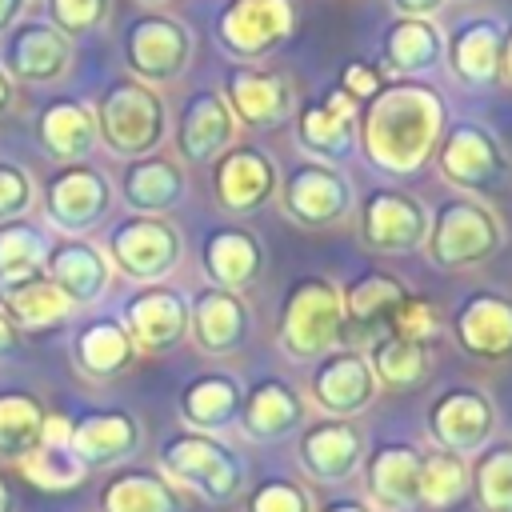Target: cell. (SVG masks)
Wrapping results in <instances>:
<instances>
[{"label":"cell","mask_w":512,"mask_h":512,"mask_svg":"<svg viewBox=\"0 0 512 512\" xmlns=\"http://www.w3.org/2000/svg\"><path fill=\"white\" fill-rule=\"evenodd\" d=\"M444 132V100L424 80H392L356 116L360 152L384 172H416Z\"/></svg>","instance_id":"6da1fadb"},{"label":"cell","mask_w":512,"mask_h":512,"mask_svg":"<svg viewBox=\"0 0 512 512\" xmlns=\"http://www.w3.org/2000/svg\"><path fill=\"white\" fill-rule=\"evenodd\" d=\"M92 116H96V136L104 140V148L124 160L156 152L168 132V108L160 92L136 76H116L100 92Z\"/></svg>","instance_id":"7a4b0ae2"},{"label":"cell","mask_w":512,"mask_h":512,"mask_svg":"<svg viewBox=\"0 0 512 512\" xmlns=\"http://www.w3.org/2000/svg\"><path fill=\"white\" fill-rule=\"evenodd\" d=\"M192 48H196L192 28L164 12L132 16L120 32V56L128 64V76H136L152 88L180 80L184 68L192 64Z\"/></svg>","instance_id":"3957f363"},{"label":"cell","mask_w":512,"mask_h":512,"mask_svg":"<svg viewBox=\"0 0 512 512\" xmlns=\"http://www.w3.org/2000/svg\"><path fill=\"white\" fill-rule=\"evenodd\" d=\"M296 28V0H224L212 24L216 44L244 64L276 52Z\"/></svg>","instance_id":"277c9868"},{"label":"cell","mask_w":512,"mask_h":512,"mask_svg":"<svg viewBox=\"0 0 512 512\" xmlns=\"http://www.w3.org/2000/svg\"><path fill=\"white\" fill-rule=\"evenodd\" d=\"M424 240L440 268H464L496 252L500 224L476 196H452L436 208V220H428Z\"/></svg>","instance_id":"5b68a950"},{"label":"cell","mask_w":512,"mask_h":512,"mask_svg":"<svg viewBox=\"0 0 512 512\" xmlns=\"http://www.w3.org/2000/svg\"><path fill=\"white\" fill-rule=\"evenodd\" d=\"M344 332V308L340 292L328 280H300L292 296L284 300L280 316V344L296 360H312L332 352V344Z\"/></svg>","instance_id":"8992f818"},{"label":"cell","mask_w":512,"mask_h":512,"mask_svg":"<svg viewBox=\"0 0 512 512\" xmlns=\"http://www.w3.org/2000/svg\"><path fill=\"white\" fill-rule=\"evenodd\" d=\"M108 208H112V184L100 168L84 160L60 164L44 184V216L64 236L92 232L108 216Z\"/></svg>","instance_id":"52a82bcc"},{"label":"cell","mask_w":512,"mask_h":512,"mask_svg":"<svg viewBox=\"0 0 512 512\" xmlns=\"http://www.w3.org/2000/svg\"><path fill=\"white\" fill-rule=\"evenodd\" d=\"M180 260V232L164 220V216H128L120 224H112L108 232V264H116L124 276L132 280H160L176 268Z\"/></svg>","instance_id":"ba28073f"},{"label":"cell","mask_w":512,"mask_h":512,"mask_svg":"<svg viewBox=\"0 0 512 512\" xmlns=\"http://www.w3.org/2000/svg\"><path fill=\"white\" fill-rule=\"evenodd\" d=\"M436 164H440V176L460 192H484L508 168L500 140L476 120H456L448 132H440Z\"/></svg>","instance_id":"9c48e42d"},{"label":"cell","mask_w":512,"mask_h":512,"mask_svg":"<svg viewBox=\"0 0 512 512\" xmlns=\"http://www.w3.org/2000/svg\"><path fill=\"white\" fill-rule=\"evenodd\" d=\"M72 64V40L52 20H16L0 44V68L20 84H52Z\"/></svg>","instance_id":"30bf717a"},{"label":"cell","mask_w":512,"mask_h":512,"mask_svg":"<svg viewBox=\"0 0 512 512\" xmlns=\"http://www.w3.org/2000/svg\"><path fill=\"white\" fill-rule=\"evenodd\" d=\"M160 464L172 480L192 484L208 500H228L240 488V460L228 448H220L216 440L196 436V432L172 436L160 448Z\"/></svg>","instance_id":"8fae6325"},{"label":"cell","mask_w":512,"mask_h":512,"mask_svg":"<svg viewBox=\"0 0 512 512\" xmlns=\"http://www.w3.org/2000/svg\"><path fill=\"white\" fill-rule=\"evenodd\" d=\"M280 200H284V212L304 228H324V224H336L352 212L348 180L324 160H300L284 176Z\"/></svg>","instance_id":"7c38bea8"},{"label":"cell","mask_w":512,"mask_h":512,"mask_svg":"<svg viewBox=\"0 0 512 512\" xmlns=\"http://www.w3.org/2000/svg\"><path fill=\"white\" fill-rule=\"evenodd\" d=\"M212 188H216V204L224 212H252L260 204H268V196L276 192V164L264 148L256 144H232L212 160Z\"/></svg>","instance_id":"4fadbf2b"},{"label":"cell","mask_w":512,"mask_h":512,"mask_svg":"<svg viewBox=\"0 0 512 512\" xmlns=\"http://www.w3.org/2000/svg\"><path fill=\"white\" fill-rule=\"evenodd\" d=\"M360 236L380 252H412L428 236L424 204L396 188H376L360 200Z\"/></svg>","instance_id":"5bb4252c"},{"label":"cell","mask_w":512,"mask_h":512,"mask_svg":"<svg viewBox=\"0 0 512 512\" xmlns=\"http://www.w3.org/2000/svg\"><path fill=\"white\" fill-rule=\"evenodd\" d=\"M356 116H360V104L348 92L332 88L296 112V140L308 156H316L324 164L344 160L356 148Z\"/></svg>","instance_id":"9a60e30c"},{"label":"cell","mask_w":512,"mask_h":512,"mask_svg":"<svg viewBox=\"0 0 512 512\" xmlns=\"http://www.w3.org/2000/svg\"><path fill=\"white\" fill-rule=\"evenodd\" d=\"M444 64V32L424 16H392L380 32V72L392 80H416Z\"/></svg>","instance_id":"2e32d148"},{"label":"cell","mask_w":512,"mask_h":512,"mask_svg":"<svg viewBox=\"0 0 512 512\" xmlns=\"http://www.w3.org/2000/svg\"><path fill=\"white\" fill-rule=\"evenodd\" d=\"M232 136H236V116L228 100L216 88H196L180 108L176 152L192 164H212L224 148H232Z\"/></svg>","instance_id":"e0dca14e"},{"label":"cell","mask_w":512,"mask_h":512,"mask_svg":"<svg viewBox=\"0 0 512 512\" xmlns=\"http://www.w3.org/2000/svg\"><path fill=\"white\" fill-rule=\"evenodd\" d=\"M124 332L132 336L136 352H164L188 336V300L172 288H140L124 304Z\"/></svg>","instance_id":"ac0fdd59"},{"label":"cell","mask_w":512,"mask_h":512,"mask_svg":"<svg viewBox=\"0 0 512 512\" xmlns=\"http://www.w3.org/2000/svg\"><path fill=\"white\" fill-rule=\"evenodd\" d=\"M232 108V116L240 124L252 128H276L288 120L292 112V84L272 72V68H256V64H240L224 76V92H220Z\"/></svg>","instance_id":"d6986e66"},{"label":"cell","mask_w":512,"mask_h":512,"mask_svg":"<svg viewBox=\"0 0 512 512\" xmlns=\"http://www.w3.org/2000/svg\"><path fill=\"white\" fill-rule=\"evenodd\" d=\"M40 268L48 272V280H52L72 304H92V300H100V296L108 292V280H112L108 256H104L96 244L80 240V236H60V240L48 236V248H44V264H40Z\"/></svg>","instance_id":"ffe728a7"},{"label":"cell","mask_w":512,"mask_h":512,"mask_svg":"<svg viewBox=\"0 0 512 512\" xmlns=\"http://www.w3.org/2000/svg\"><path fill=\"white\" fill-rule=\"evenodd\" d=\"M72 300L48 280L40 264L28 268H4L0 272V312L16 328H44L72 316Z\"/></svg>","instance_id":"44dd1931"},{"label":"cell","mask_w":512,"mask_h":512,"mask_svg":"<svg viewBox=\"0 0 512 512\" xmlns=\"http://www.w3.org/2000/svg\"><path fill=\"white\" fill-rule=\"evenodd\" d=\"M500 36L504 24L496 16H464L444 40V60L452 76L468 88L500 84Z\"/></svg>","instance_id":"7402d4cb"},{"label":"cell","mask_w":512,"mask_h":512,"mask_svg":"<svg viewBox=\"0 0 512 512\" xmlns=\"http://www.w3.org/2000/svg\"><path fill=\"white\" fill-rule=\"evenodd\" d=\"M492 424H496V412H492L488 396H480L472 388H452L448 396H440L432 404V416H428L432 440L444 452H456V456L484 448Z\"/></svg>","instance_id":"603a6c76"},{"label":"cell","mask_w":512,"mask_h":512,"mask_svg":"<svg viewBox=\"0 0 512 512\" xmlns=\"http://www.w3.org/2000/svg\"><path fill=\"white\" fill-rule=\"evenodd\" d=\"M372 396H376V376H372L368 360L356 352H332L312 372V400L332 420H344V416L368 408Z\"/></svg>","instance_id":"cb8c5ba5"},{"label":"cell","mask_w":512,"mask_h":512,"mask_svg":"<svg viewBox=\"0 0 512 512\" xmlns=\"http://www.w3.org/2000/svg\"><path fill=\"white\" fill-rule=\"evenodd\" d=\"M36 136H40V148L60 160V164H76L92 152L96 144V116L84 100L76 96H56L40 108L36 116Z\"/></svg>","instance_id":"d4e9b609"},{"label":"cell","mask_w":512,"mask_h":512,"mask_svg":"<svg viewBox=\"0 0 512 512\" xmlns=\"http://www.w3.org/2000/svg\"><path fill=\"white\" fill-rule=\"evenodd\" d=\"M120 196L128 200V208H136L144 216H160V212L180 204V196H184V168L172 156H160V152L136 156L120 172Z\"/></svg>","instance_id":"484cf974"},{"label":"cell","mask_w":512,"mask_h":512,"mask_svg":"<svg viewBox=\"0 0 512 512\" xmlns=\"http://www.w3.org/2000/svg\"><path fill=\"white\" fill-rule=\"evenodd\" d=\"M136 360V344L132 336L124 332L120 320L112 316H100L92 324H84L72 340V364L80 376L104 384V380H116L120 372H128Z\"/></svg>","instance_id":"4316f807"},{"label":"cell","mask_w":512,"mask_h":512,"mask_svg":"<svg viewBox=\"0 0 512 512\" xmlns=\"http://www.w3.org/2000/svg\"><path fill=\"white\" fill-rule=\"evenodd\" d=\"M452 332H456L460 348L472 356H488V360L508 356L512 352V300H504L496 292L472 296L456 312Z\"/></svg>","instance_id":"83f0119b"},{"label":"cell","mask_w":512,"mask_h":512,"mask_svg":"<svg viewBox=\"0 0 512 512\" xmlns=\"http://www.w3.org/2000/svg\"><path fill=\"white\" fill-rule=\"evenodd\" d=\"M404 300V288L392 276L368 272L356 284H348V292H340V308H344V332L340 336H368L380 340L384 328H392V316Z\"/></svg>","instance_id":"f1b7e54d"},{"label":"cell","mask_w":512,"mask_h":512,"mask_svg":"<svg viewBox=\"0 0 512 512\" xmlns=\"http://www.w3.org/2000/svg\"><path fill=\"white\" fill-rule=\"evenodd\" d=\"M140 440V428L128 412H92L80 424H68V448L88 468H104L124 460Z\"/></svg>","instance_id":"f546056e"},{"label":"cell","mask_w":512,"mask_h":512,"mask_svg":"<svg viewBox=\"0 0 512 512\" xmlns=\"http://www.w3.org/2000/svg\"><path fill=\"white\" fill-rule=\"evenodd\" d=\"M300 464L324 484H340L360 464V432L348 420H320L300 440Z\"/></svg>","instance_id":"4dcf8cb0"},{"label":"cell","mask_w":512,"mask_h":512,"mask_svg":"<svg viewBox=\"0 0 512 512\" xmlns=\"http://www.w3.org/2000/svg\"><path fill=\"white\" fill-rule=\"evenodd\" d=\"M204 272L212 280V288H228V292H240L248 288L256 276H260V244L248 228H216L204 236Z\"/></svg>","instance_id":"1f68e13d"},{"label":"cell","mask_w":512,"mask_h":512,"mask_svg":"<svg viewBox=\"0 0 512 512\" xmlns=\"http://www.w3.org/2000/svg\"><path fill=\"white\" fill-rule=\"evenodd\" d=\"M188 332L196 336V344L204 352H232L244 332H248V312H244V300L228 288H204L196 292L192 300V312H188Z\"/></svg>","instance_id":"d6a6232c"},{"label":"cell","mask_w":512,"mask_h":512,"mask_svg":"<svg viewBox=\"0 0 512 512\" xmlns=\"http://www.w3.org/2000/svg\"><path fill=\"white\" fill-rule=\"evenodd\" d=\"M368 488L384 512H412L420 504V452L408 444H388L368 460Z\"/></svg>","instance_id":"836d02e7"},{"label":"cell","mask_w":512,"mask_h":512,"mask_svg":"<svg viewBox=\"0 0 512 512\" xmlns=\"http://www.w3.org/2000/svg\"><path fill=\"white\" fill-rule=\"evenodd\" d=\"M16 468L36 488H72V484H80L88 476L84 464L68 448V420H60V416H48L44 420V432H40L36 448L28 456H20Z\"/></svg>","instance_id":"e575fe53"},{"label":"cell","mask_w":512,"mask_h":512,"mask_svg":"<svg viewBox=\"0 0 512 512\" xmlns=\"http://www.w3.org/2000/svg\"><path fill=\"white\" fill-rule=\"evenodd\" d=\"M240 408V388L232 376H196L184 392H180V412L192 428L200 432H216L224 428Z\"/></svg>","instance_id":"d590c367"},{"label":"cell","mask_w":512,"mask_h":512,"mask_svg":"<svg viewBox=\"0 0 512 512\" xmlns=\"http://www.w3.org/2000/svg\"><path fill=\"white\" fill-rule=\"evenodd\" d=\"M300 416H304L300 396L280 380H264L244 404V432L256 440H276V436L292 432L300 424Z\"/></svg>","instance_id":"8d00e7d4"},{"label":"cell","mask_w":512,"mask_h":512,"mask_svg":"<svg viewBox=\"0 0 512 512\" xmlns=\"http://www.w3.org/2000/svg\"><path fill=\"white\" fill-rule=\"evenodd\" d=\"M100 512H176V492L156 472H120L104 484Z\"/></svg>","instance_id":"74e56055"},{"label":"cell","mask_w":512,"mask_h":512,"mask_svg":"<svg viewBox=\"0 0 512 512\" xmlns=\"http://www.w3.org/2000/svg\"><path fill=\"white\" fill-rule=\"evenodd\" d=\"M44 404L32 392H0V460H20L44 432Z\"/></svg>","instance_id":"f35d334b"},{"label":"cell","mask_w":512,"mask_h":512,"mask_svg":"<svg viewBox=\"0 0 512 512\" xmlns=\"http://www.w3.org/2000/svg\"><path fill=\"white\" fill-rule=\"evenodd\" d=\"M368 368H372L376 384L408 388V384H416V380L428 372V348L416 344V340H404V336L388 332V336H380V340L372 344Z\"/></svg>","instance_id":"ab89813d"},{"label":"cell","mask_w":512,"mask_h":512,"mask_svg":"<svg viewBox=\"0 0 512 512\" xmlns=\"http://www.w3.org/2000/svg\"><path fill=\"white\" fill-rule=\"evenodd\" d=\"M464 488H468L464 456L444 452V448H436V452H424V456H420V488H416L420 504H428V508L456 504V500L464 496Z\"/></svg>","instance_id":"60d3db41"},{"label":"cell","mask_w":512,"mask_h":512,"mask_svg":"<svg viewBox=\"0 0 512 512\" xmlns=\"http://www.w3.org/2000/svg\"><path fill=\"white\" fill-rule=\"evenodd\" d=\"M476 500L488 512H512V444H492L476 460Z\"/></svg>","instance_id":"b9f144b4"},{"label":"cell","mask_w":512,"mask_h":512,"mask_svg":"<svg viewBox=\"0 0 512 512\" xmlns=\"http://www.w3.org/2000/svg\"><path fill=\"white\" fill-rule=\"evenodd\" d=\"M44 248H48V232L16 220L0 228V272L4 268H28V264H44Z\"/></svg>","instance_id":"7bdbcfd3"},{"label":"cell","mask_w":512,"mask_h":512,"mask_svg":"<svg viewBox=\"0 0 512 512\" xmlns=\"http://www.w3.org/2000/svg\"><path fill=\"white\" fill-rule=\"evenodd\" d=\"M48 20L72 40L88 36L108 20V0H48Z\"/></svg>","instance_id":"ee69618b"},{"label":"cell","mask_w":512,"mask_h":512,"mask_svg":"<svg viewBox=\"0 0 512 512\" xmlns=\"http://www.w3.org/2000/svg\"><path fill=\"white\" fill-rule=\"evenodd\" d=\"M36 200V184L28 176V168L12 164V160H0V228L4 224H16Z\"/></svg>","instance_id":"f6af8a7d"},{"label":"cell","mask_w":512,"mask_h":512,"mask_svg":"<svg viewBox=\"0 0 512 512\" xmlns=\"http://www.w3.org/2000/svg\"><path fill=\"white\" fill-rule=\"evenodd\" d=\"M392 332L404 336V340L428 344V336L440 332V320H436V312H432L428 300H412V296H404L400 308H396V316H392Z\"/></svg>","instance_id":"bcb514c9"},{"label":"cell","mask_w":512,"mask_h":512,"mask_svg":"<svg viewBox=\"0 0 512 512\" xmlns=\"http://www.w3.org/2000/svg\"><path fill=\"white\" fill-rule=\"evenodd\" d=\"M248 512H308V496L288 480H268L248 496Z\"/></svg>","instance_id":"7dc6e473"},{"label":"cell","mask_w":512,"mask_h":512,"mask_svg":"<svg viewBox=\"0 0 512 512\" xmlns=\"http://www.w3.org/2000/svg\"><path fill=\"white\" fill-rule=\"evenodd\" d=\"M384 88V72L376 64H364V60H348L344 72H340V92H348L356 104L372 100L376 92Z\"/></svg>","instance_id":"c3c4849f"},{"label":"cell","mask_w":512,"mask_h":512,"mask_svg":"<svg viewBox=\"0 0 512 512\" xmlns=\"http://www.w3.org/2000/svg\"><path fill=\"white\" fill-rule=\"evenodd\" d=\"M388 4H392L396 16H424V20H432L448 0H388Z\"/></svg>","instance_id":"681fc988"},{"label":"cell","mask_w":512,"mask_h":512,"mask_svg":"<svg viewBox=\"0 0 512 512\" xmlns=\"http://www.w3.org/2000/svg\"><path fill=\"white\" fill-rule=\"evenodd\" d=\"M12 352H20V332H16V324L0 312V360H8Z\"/></svg>","instance_id":"f907efd6"},{"label":"cell","mask_w":512,"mask_h":512,"mask_svg":"<svg viewBox=\"0 0 512 512\" xmlns=\"http://www.w3.org/2000/svg\"><path fill=\"white\" fill-rule=\"evenodd\" d=\"M500 80L512 84V20L504 24V36H500Z\"/></svg>","instance_id":"816d5d0a"},{"label":"cell","mask_w":512,"mask_h":512,"mask_svg":"<svg viewBox=\"0 0 512 512\" xmlns=\"http://www.w3.org/2000/svg\"><path fill=\"white\" fill-rule=\"evenodd\" d=\"M24 4H28V0H0V36L24 16Z\"/></svg>","instance_id":"f5cc1de1"},{"label":"cell","mask_w":512,"mask_h":512,"mask_svg":"<svg viewBox=\"0 0 512 512\" xmlns=\"http://www.w3.org/2000/svg\"><path fill=\"white\" fill-rule=\"evenodd\" d=\"M320 512H372L368 504H360V500H332L328 508H320Z\"/></svg>","instance_id":"db71d44e"},{"label":"cell","mask_w":512,"mask_h":512,"mask_svg":"<svg viewBox=\"0 0 512 512\" xmlns=\"http://www.w3.org/2000/svg\"><path fill=\"white\" fill-rule=\"evenodd\" d=\"M8 108H12V80H8V72L0 68V120H4Z\"/></svg>","instance_id":"11a10c76"},{"label":"cell","mask_w":512,"mask_h":512,"mask_svg":"<svg viewBox=\"0 0 512 512\" xmlns=\"http://www.w3.org/2000/svg\"><path fill=\"white\" fill-rule=\"evenodd\" d=\"M0 512H12V488L4 476H0Z\"/></svg>","instance_id":"9f6ffc18"},{"label":"cell","mask_w":512,"mask_h":512,"mask_svg":"<svg viewBox=\"0 0 512 512\" xmlns=\"http://www.w3.org/2000/svg\"><path fill=\"white\" fill-rule=\"evenodd\" d=\"M140 4H168V0H140Z\"/></svg>","instance_id":"6f0895ef"}]
</instances>
